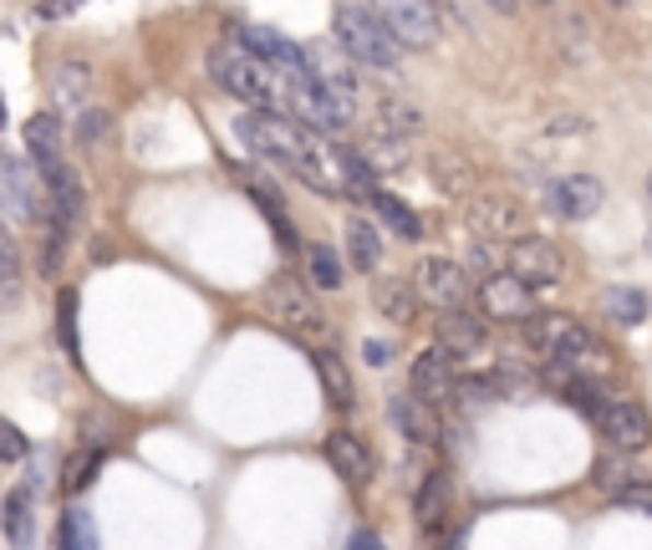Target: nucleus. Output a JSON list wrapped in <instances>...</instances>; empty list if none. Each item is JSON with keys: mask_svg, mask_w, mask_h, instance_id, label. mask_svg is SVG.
I'll use <instances>...</instances> for the list:
<instances>
[{"mask_svg": "<svg viewBox=\"0 0 652 550\" xmlns=\"http://www.w3.org/2000/svg\"><path fill=\"white\" fill-rule=\"evenodd\" d=\"M454 408H464V413H469V408H489V402H500V393H494V383H489V372L485 377H459V383H454Z\"/></svg>", "mask_w": 652, "mask_h": 550, "instance_id": "obj_37", "label": "nucleus"}, {"mask_svg": "<svg viewBox=\"0 0 652 550\" xmlns=\"http://www.w3.org/2000/svg\"><path fill=\"white\" fill-rule=\"evenodd\" d=\"M21 291V250H15L11 230L0 224V296H15Z\"/></svg>", "mask_w": 652, "mask_h": 550, "instance_id": "obj_38", "label": "nucleus"}, {"mask_svg": "<svg viewBox=\"0 0 652 550\" xmlns=\"http://www.w3.org/2000/svg\"><path fill=\"white\" fill-rule=\"evenodd\" d=\"M316 377H322L326 402H331L337 413H352L357 387H352V377H347V362H341L337 352H316Z\"/></svg>", "mask_w": 652, "mask_h": 550, "instance_id": "obj_25", "label": "nucleus"}, {"mask_svg": "<svg viewBox=\"0 0 652 550\" xmlns=\"http://www.w3.org/2000/svg\"><path fill=\"white\" fill-rule=\"evenodd\" d=\"M88 92H92V67L88 61H61L57 77H51V97H57L61 113H82Z\"/></svg>", "mask_w": 652, "mask_h": 550, "instance_id": "obj_24", "label": "nucleus"}, {"mask_svg": "<svg viewBox=\"0 0 652 550\" xmlns=\"http://www.w3.org/2000/svg\"><path fill=\"white\" fill-rule=\"evenodd\" d=\"M331 26H337V46L352 61H362V67H372V72H398L403 51H398V42L383 31V21H377L372 5H337Z\"/></svg>", "mask_w": 652, "mask_h": 550, "instance_id": "obj_3", "label": "nucleus"}, {"mask_svg": "<svg viewBox=\"0 0 652 550\" xmlns=\"http://www.w3.org/2000/svg\"><path fill=\"white\" fill-rule=\"evenodd\" d=\"M372 306L387 316V321H414L418 316V296H414V285L408 281H372Z\"/></svg>", "mask_w": 652, "mask_h": 550, "instance_id": "obj_26", "label": "nucleus"}, {"mask_svg": "<svg viewBox=\"0 0 652 550\" xmlns=\"http://www.w3.org/2000/svg\"><path fill=\"white\" fill-rule=\"evenodd\" d=\"M408 285H414V296L423 301V306H439V312H464V301H469V270L444 260V255L418 260Z\"/></svg>", "mask_w": 652, "mask_h": 550, "instance_id": "obj_8", "label": "nucleus"}, {"mask_svg": "<svg viewBox=\"0 0 652 550\" xmlns=\"http://www.w3.org/2000/svg\"><path fill=\"white\" fill-rule=\"evenodd\" d=\"M347 260L357 270H377L383 266V239L368 220H347Z\"/></svg>", "mask_w": 652, "mask_h": 550, "instance_id": "obj_28", "label": "nucleus"}, {"mask_svg": "<svg viewBox=\"0 0 652 550\" xmlns=\"http://www.w3.org/2000/svg\"><path fill=\"white\" fill-rule=\"evenodd\" d=\"M281 107H291V118H301L296 128H306V133L316 138H331L352 122V103L347 97H337L331 87H322L316 77H301V82H291V87L281 92Z\"/></svg>", "mask_w": 652, "mask_h": 550, "instance_id": "obj_4", "label": "nucleus"}, {"mask_svg": "<svg viewBox=\"0 0 652 550\" xmlns=\"http://www.w3.org/2000/svg\"><path fill=\"white\" fill-rule=\"evenodd\" d=\"M622 510H638V515H652V479H632L622 494H617Z\"/></svg>", "mask_w": 652, "mask_h": 550, "instance_id": "obj_43", "label": "nucleus"}, {"mask_svg": "<svg viewBox=\"0 0 652 550\" xmlns=\"http://www.w3.org/2000/svg\"><path fill=\"white\" fill-rule=\"evenodd\" d=\"M260 301H266V312L276 316L291 337H326V312L316 306L306 281H296V276H276Z\"/></svg>", "mask_w": 652, "mask_h": 550, "instance_id": "obj_6", "label": "nucleus"}, {"mask_svg": "<svg viewBox=\"0 0 652 550\" xmlns=\"http://www.w3.org/2000/svg\"><path fill=\"white\" fill-rule=\"evenodd\" d=\"M546 209L556 220H592L602 209V179L596 174H561V179H546Z\"/></svg>", "mask_w": 652, "mask_h": 550, "instance_id": "obj_11", "label": "nucleus"}, {"mask_svg": "<svg viewBox=\"0 0 652 550\" xmlns=\"http://www.w3.org/2000/svg\"><path fill=\"white\" fill-rule=\"evenodd\" d=\"M36 515H31V490H11L5 494V510H0V530H5V546L11 550H31L36 546Z\"/></svg>", "mask_w": 652, "mask_h": 550, "instance_id": "obj_23", "label": "nucleus"}, {"mask_svg": "<svg viewBox=\"0 0 652 550\" xmlns=\"http://www.w3.org/2000/svg\"><path fill=\"white\" fill-rule=\"evenodd\" d=\"M362 358H368V367H387V362H393V342L368 337V342H362Z\"/></svg>", "mask_w": 652, "mask_h": 550, "instance_id": "obj_45", "label": "nucleus"}, {"mask_svg": "<svg viewBox=\"0 0 652 550\" xmlns=\"http://www.w3.org/2000/svg\"><path fill=\"white\" fill-rule=\"evenodd\" d=\"M387 423L418 448H429L433 438H439V418H433V408L418 402L414 393H393V398H387Z\"/></svg>", "mask_w": 652, "mask_h": 550, "instance_id": "obj_17", "label": "nucleus"}, {"mask_svg": "<svg viewBox=\"0 0 652 550\" xmlns=\"http://www.w3.org/2000/svg\"><path fill=\"white\" fill-rule=\"evenodd\" d=\"M306 281H312L316 291H341V285H347V266H341V255L331 250V245H312V250H306Z\"/></svg>", "mask_w": 652, "mask_h": 550, "instance_id": "obj_29", "label": "nucleus"}, {"mask_svg": "<svg viewBox=\"0 0 652 550\" xmlns=\"http://www.w3.org/2000/svg\"><path fill=\"white\" fill-rule=\"evenodd\" d=\"M449 505H454V484H449L444 469H433V475L418 484V494H414L418 530H423V536H439V530H444V520H449Z\"/></svg>", "mask_w": 652, "mask_h": 550, "instance_id": "obj_18", "label": "nucleus"}, {"mask_svg": "<svg viewBox=\"0 0 652 550\" xmlns=\"http://www.w3.org/2000/svg\"><path fill=\"white\" fill-rule=\"evenodd\" d=\"M107 133H113V113H107V107H82L72 118V138L82 149H97Z\"/></svg>", "mask_w": 652, "mask_h": 550, "instance_id": "obj_34", "label": "nucleus"}, {"mask_svg": "<svg viewBox=\"0 0 652 550\" xmlns=\"http://www.w3.org/2000/svg\"><path fill=\"white\" fill-rule=\"evenodd\" d=\"M67 250H72V230L57 224V220H46V230H42V276H46V281H57V276H61Z\"/></svg>", "mask_w": 652, "mask_h": 550, "instance_id": "obj_32", "label": "nucleus"}, {"mask_svg": "<svg viewBox=\"0 0 652 550\" xmlns=\"http://www.w3.org/2000/svg\"><path fill=\"white\" fill-rule=\"evenodd\" d=\"M377 128L383 133H393V138H414V133H423V113H418L414 103H403V97H383L377 103Z\"/></svg>", "mask_w": 652, "mask_h": 550, "instance_id": "obj_30", "label": "nucleus"}, {"mask_svg": "<svg viewBox=\"0 0 652 550\" xmlns=\"http://www.w3.org/2000/svg\"><path fill=\"white\" fill-rule=\"evenodd\" d=\"M5 122H11V118H5V97H0V128H5Z\"/></svg>", "mask_w": 652, "mask_h": 550, "instance_id": "obj_49", "label": "nucleus"}, {"mask_svg": "<svg viewBox=\"0 0 652 550\" xmlns=\"http://www.w3.org/2000/svg\"><path fill=\"white\" fill-rule=\"evenodd\" d=\"M362 164L377 174V168H408V138H393L383 128H372L362 138Z\"/></svg>", "mask_w": 652, "mask_h": 550, "instance_id": "obj_27", "label": "nucleus"}, {"mask_svg": "<svg viewBox=\"0 0 652 550\" xmlns=\"http://www.w3.org/2000/svg\"><path fill=\"white\" fill-rule=\"evenodd\" d=\"M57 342L67 347V362L82 367V347H77V291H61V301H57Z\"/></svg>", "mask_w": 652, "mask_h": 550, "instance_id": "obj_35", "label": "nucleus"}, {"mask_svg": "<svg viewBox=\"0 0 652 550\" xmlns=\"http://www.w3.org/2000/svg\"><path fill=\"white\" fill-rule=\"evenodd\" d=\"M596 479H602V490H607L612 500H617V494H622L627 484H632V475H627V469H622V464H617V459H607V464H596Z\"/></svg>", "mask_w": 652, "mask_h": 550, "instance_id": "obj_44", "label": "nucleus"}, {"mask_svg": "<svg viewBox=\"0 0 652 550\" xmlns=\"http://www.w3.org/2000/svg\"><path fill=\"white\" fill-rule=\"evenodd\" d=\"M57 550H97V530H92V515H88V510H72V515H61V525H57Z\"/></svg>", "mask_w": 652, "mask_h": 550, "instance_id": "obj_33", "label": "nucleus"}, {"mask_svg": "<svg viewBox=\"0 0 652 550\" xmlns=\"http://www.w3.org/2000/svg\"><path fill=\"white\" fill-rule=\"evenodd\" d=\"M504 270H510L525 291H550V285L566 281V255L556 239L515 235V239H504Z\"/></svg>", "mask_w": 652, "mask_h": 550, "instance_id": "obj_5", "label": "nucleus"}, {"mask_svg": "<svg viewBox=\"0 0 652 550\" xmlns=\"http://www.w3.org/2000/svg\"><path fill=\"white\" fill-rule=\"evenodd\" d=\"M103 459H107V448H82L67 469H61V490H72V494H82L92 484V475L103 469Z\"/></svg>", "mask_w": 652, "mask_h": 550, "instance_id": "obj_36", "label": "nucleus"}, {"mask_svg": "<svg viewBox=\"0 0 652 550\" xmlns=\"http://www.w3.org/2000/svg\"><path fill=\"white\" fill-rule=\"evenodd\" d=\"M21 143H26V159H31V174H57L67 159H61V118L57 113H36V118L21 128Z\"/></svg>", "mask_w": 652, "mask_h": 550, "instance_id": "obj_15", "label": "nucleus"}, {"mask_svg": "<svg viewBox=\"0 0 652 550\" xmlns=\"http://www.w3.org/2000/svg\"><path fill=\"white\" fill-rule=\"evenodd\" d=\"M602 306H607V321H617V327H638V321H648V296L632 291V285H612Z\"/></svg>", "mask_w": 652, "mask_h": 550, "instance_id": "obj_31", "label": "nucleus"}, {"mask_svg": "<svg viewBox=\"0 0 652 550\" xmlns=\"http://www.w3.org/2000/svg\"><path fill=\"white\" fill-rule=\"evenodd\" d=\"M464 270H475L479 281H485V276H500V270H504L500 239H469V266H464Z\"/></svg>", "mask_w": 652, "mask_h": 550, "instance_id": "obj_39", "label": "nucleus"}, {"mask_svg": "<svg viewBox=\"0 0 652 550\" xmlns=\"http://www.w3.org/2000/svg\"><path fill=\"white\" fill-rule=\"evenodd\" d=\"M209 77H214V87H224L230 97L251 107V113H276L281 107V77L266 72L251 51H240L235 42H214L205 57Z\"/></svg>", "mask_w": 652, "mask_h": 550, "instance_id": "obj_2", "label": "nucleus"}, {"mask_svg": "<svg viewBox=\"0 0 652 550\" xmlns=\"http://www.w3.org/2000/svg\"><path fill=\"white\" fill-rule=\"evenodd\" d=\"M235 138L245 143L251 159L260 164H276L286 174H296L306 189L316 194H347L341 179L331 174L337 168V143H326V138L306 133L296 122H286L281 113H240L235 118Z\"/></svg>", "mask_w": 652, "mask_h": 550, "instance_id": "obj_1", "label": "nucleus"}, {"mask_svg": "<svg viewBox=\"0 0 652 550\" xmlns=\"http://www.w3.org/2000/svg\"><path fill=\"white\" fill-rule=\"evenodd\" d=\"M230 42L240 46V51H251L266 72L286 77V82H301V77H316L312 72V51H301L296 42H286L281 31H270V26H240Z\"/></svg>", "mask_w": 652, "mask_h": 550, "instance_id": "obj_7", "label": "nucleus"}, {"mask_svg": "<svg viewBox=\"0 0 652 550\" xmlns=\"http://www.w3.org/2000/svg\"><path fill=\"white\" fill-rule=\"evenodd\" d=\"M469 224L479 230V239H504L510 230L525 224V209L504 194H485V199H469Z\"/></svg>", "mask_w": 652, "mask_h": 550, "instance_id": "obj_19", "label": "nucleus"}, {"mask_svg": "<svg viewBox=\"0 0 652 550\" xmlns=\"http://www.w3.org/2000/svg\"><path fill=\"white\" fill-rule=\"evenodd\" d=\"M0 214L15 220H42V194H36V174L26 159L0 153Z\"/></svg>", "mask_w": 652, "mask_h": 550, "instance_id": "obj_13", "label": "nucleus"}, {"mask_svg": "<svg viewBox=\"0 0 652 550\" xmlns=\"http://www.w3.org/2000/svg\"><path fill=\"white\" fill-rule=\"evenodd\" d=\"M368 204H372V214L383 220V230H387V235H398V239H423V220H418L414 209L403 204L398 194L372 189V194H368Z\"/></svg>", "mask_w": 652, "mask_h": 550, "instance_id": "obj_22", "label": "nucleus"}, {"mask_svg": "<svg viewBox=\"0 0 652 550\" xmlns=\"http://www.w3.org/2000/svg\"><path fill=\"white\" fill-rule=\"evenodd\" d=\"M26 454H31V438L15 429L11 418H0V459H5V464H21Z\"/></svg>", "mask_w": 652, "mask_h": 550, "instance_id": "obj_41", "label": "nucleus"}, {"mask_svg": "<svg viewBox=\"0 0 652 550\" xmlns=\"http://www.w3.org/2000/svg\"><path fill=\"white\" fill-rule=\"evenodd\" d=\"M596 429H602L612 454H642L652 444V418L632 398H607V408L596 413Z\"/></svg>", "mask_w": 652, "mask_h": 550, "instance_id": "obj_9", "label": "nucleus"}, {"mask_svg": "<svg viewBox=\"0 0 652 550\" xmlns=\"http://www.w3.org/2000/svg\"><path fill=\"white\" fill-rule=\"evenodd\" d=\"M592 122L577 118V113H566V118H550V133H586Z\"/></svg>", "mask_w": 652, "mask_h": 550, "instance_id": "obj_46", "label": "nucleus"}, {"mask_svg": "<svg viewBox=\"0 0 652 550\" xmlns=\"http://www.w3.org/2000/svg\"><path fill=\"white\" fill-rule=\"evenodd\" d=\"M414 398L429 402V408H439V402L454 398V383H459V362L449 358L444 347H423L414 358Z\"/></svg>", "mask_w": 652, "mask_h": 550, "instance_id": "obj_12", "label": "nucleus"}, {"mask_svg": "<svg viewBox=\"0 0 652 550\" xmlns=\"http://www.w3.org/2000/svg\"><path fill=\"white\" fill-rule=\"evenodd\" d=\"M648 189H652V184H648Z\"/></svg>", "mask_w": 652, "mask_h": 550, "instance_id": "obj_50", "label": "nucleus"}, {"mask_svg": "<svg viewBox=\"0 0 652 550\" xmlns=\"http://www.w3.org/2000/svg\"><path fill=\"white\" fill-rule=\"evenodd\" d=\"M46 199H51V209H46V220L67 224V230H77L82 224V214H88V189H82V179H77L72 164H61L57 174H46Z\"/></svg>", "mask_w": 652, "mask_h": 550, "instance_id": "obj_16", "label": "nucleus"}, {"mask_svg": "<svg viewBox=\"0 0 652 550\" xmlns=\"http://www.w3.org/2000/svg\"><path fill=\"white\" fill-rule=\"evenodd\" d=\"M260 214L270 220V230H276V239H281L286 250H296L301 245V235H296V224H291V214H286L281 204H260Z\"/></svg>", "mask_w": 652, "mask_h": 550, "instance_id": "obj_42", "label": "nucleus"}, {"mask_svg": "<svg viewBox=\"0 0 652 550\" xmlns=\"http://www.w3.org/2000/svg\"><path fill=\"white\" fill-rule=\"evenodd\" d=\"M326 464H331V475L347 479V484H368L372 469H377L368 444L352 438V433H331V438H326Z\"/></svg>", "mask_w": 652, "mask_h": 550, "instance_id": "obj_20", "label": "nucleus"}, {"mask_svg": "<svg viewBox=\"0 0 652 550\" xmlns=\"http://www.w3.org/2000/svg\"><path fill=\"white\" fill-rule=\"evenodd\" d=\"M439 164V179H444L449 194H469V184H475V168H464L454 153H444V159H433Z\"/></svg>", "mask_w": 652, "mask_h": 550, "instance_id": "obj_40", "label": "nucleus"}, {"mask_svg": "<svg viewBox=\"0 0 652 550\" xmlns=\"http://www.w3.org/2000/svg\"><path fill=\"white\" fill-rule=\"evenodd\" d=\"M439 347L449 358H469V352L485 347V321L469 312H444L439 316Z\"/></svg>", "mask_w": 652, "mask_h": 550, "instance_id": "obj_21", "label": "nucleus"}, {"mask_svg": "<svg viewBox=\"0 0 652 550\" xmlns=\"http://www.w3.org/2000/svg\"><path fill=\"white\" fill-rule=\"evenodd\" d=\"M464 536H469V525H459V530L449 536V546H444V550H464Z\"/></svg>", "mask_w": 652, "mask_h": 550, "instance_id": "obj_48", "label": "nucleus"}, {"mask_svg": "<svg viewBox=\"0 0 652 550\" xmlns=\"http://www.w3.org/2000/svg\"><path fill=\"white\" fill-rule=\"evenodd\" d=\"M347 550H383V540L372 536V530H352V536H347Z\"/></svg>", "mask_w": 652, "mask_h": 550, "instance_id": "obj_47", "label": "nucleus"}, {"mask_svg": "<svg viewBox=\"0 0 652 550\" xmlns=\"http://www.w3.org/2000/svg\"><path fill=\"white\" fill-rule=\"evenodd\" d=\"M479 306L489 321H525V316H535V291H525L510 270H500V276L479 281Z\"/></svg>", "mask_w": 652, "mask_h": 550, "instance_id": "obj_14", "label": "nucleus"}, {"mask_svg": "<svg viewBox=\"0 0 652 550\" xmlns=\"http://www.w3.org/2000/svg\"><path fill=\"white\" fill-rule=\"evenodd\" d=\"M377 21H383V31L398 42V51L439 42V11H433V5H418V0H387V5H377Z\"/></svg>", "mask_w": 652, "mask_h": 550, "instance_id": "obj_10", "label": "nucleus"}]
</instances>
